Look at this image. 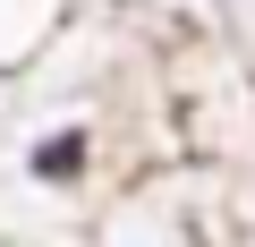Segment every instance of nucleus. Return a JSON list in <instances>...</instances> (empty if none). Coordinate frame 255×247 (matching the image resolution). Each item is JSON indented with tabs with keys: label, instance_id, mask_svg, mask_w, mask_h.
Returning a JSON list of instances; mask_svg holds the SVG:
<instances>
[]
</instances>
